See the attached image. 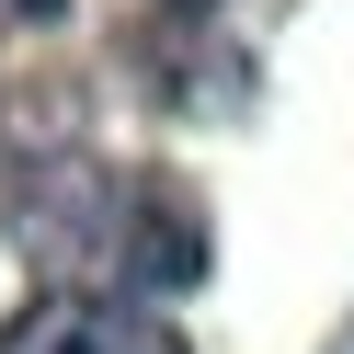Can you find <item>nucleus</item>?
<instances>
[{
	"label": "nucleus",
	"instance_id": "obj_2",
	"mask_svg": "<svg viewBox=\"0 0 354 354\" xmlns=\"http://www.w3.org/2000/svg\"><path fill=\"white\" fill-rule=\"evenodd\" d=\"M0 354H183V331L138 297H35L0 320Z\"/></svg>",
	"mask_w": 354,
	"mask_h": 354
},
{
	"label": "nucleus",
	"instance_id": "obj_3",
	"mask_svg": "<svg viewBox=\"0 0 354 354\" xmlns=\"http://www.w3.org/2000/svg\"><path fill=\"white\" fill-rule=\"evenodd\" d=\"M69 0H0V35H24V24H57Z\"/></svg>",
	"mask_w": 354,
	"mask_h": 354
},
{
	"label": "nucleus",
	"instance_id": "obj_1",
	"mask_svg": "<svg viewBox=\"0 0 354 354\" xmlns=\"http://www.w3.org/2000/svg\"><path fill=\"white\" fill-rule=\"evenodd\" d=\"M12 240L46 274V297H171L217 263L206 206H194L171 171L149 160H92V149H57L12 183Z\"/></svg>",
	"mask_w": 354,
	"mask_h": 354
}]
</instances>
